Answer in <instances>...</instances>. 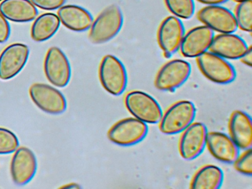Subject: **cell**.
I'll return each mask as SVG.
<instances>
[{"label":"cell","mask_w":252,"mask_h":189,"mask_svg":"<svg viewBox=\"0 0 252 189\" xmlns=\"http://www.w3.org/2000/svg\"><path fill=\"white\" fill-rule=\"evenodd\" d=\"M123 24L120 7L116 4L108 6L93 22L90 28V41L96 44L108 42L119 33Z\"/></svg>","instance_id":"1"},{"label":"cell","mask_w":252,"mask_h":189,"mask_svg":"<svg viewBox=\"0 0 252 189\" xmlns=\"http://www.w3.org/2000/svg\"><path fill=\"white\" fill-rule=\"evenodd\" d=\"M197 109L190 100H182L173 103L162 115L159 128L163 134L172 135L183 132L195 118Z\"/></svg>","instance_id":"2"},{"label":"cell","mask_w":252,"mask_h":189,"mask_svg":"<svg viewBox=\"0 0 252 189\" xmlns=\"http://www.w3.org/2000/svg\"><path fill=\"white\" fill-rule=\"evenodd\" d=\"M98 75L103 88L112 95H121L126 90L127 72L124 63L116 56L107 55L103 58Z\"/></svg>","instance_id":"3"},{"label":"cell","mask_w":252,"mask_h":189,"mask_svg":"<svg viewBox=\"0 0 252 189\" xmlns=\"http://www.w3.org/2000/svg\"><path fill=\"white\" fill-rule=\"evenodd\" d=\"M125 104L134 118L147 124H158L163 115L158 102L144 92H129L125 96Z\"/></svg>","instance_id":"4"},{"label":"cell","mask_w":252,"mask_h":189,"mask_svg":"<svg viewBox=\"0 0 252 189\" xmlns=\"http://www.w3.org/2000/svg\"><path fill=\"white\" fill-rule=\"evenodd\" d=\"M197 63L202 74L215 84H228L235 80L237 74L231 63L212 52L197 56Z\"/></svg>","instance_id":"5"},{"label":"cell","mask_w":252,"mask_h":189,"mask_svg":"<svg viewBox=\"0 0 252 189\" xmlns=\"http://www.w3.org/2000/svg\"><path fill=\"white\" fill-rule=\"evenodd\" d=\"M148 126L135 118H126L114 124L107 132L109 140L121 146H131L144 140L148 134Z\"/></svg>","instance_id":"6"},{"label":"cell","mask_w":252,"mask_h":189,"mask_svg":"<svg viewBox=\"0 0 252 189\" xmlns=\"http://www.w3.org/2000/svg\"><path fill=\"white\" fill-rule=\"evenodd\" d=\"M191 64L182 59H173L159 69L155 79V87L160 91L173 92L188 80Z\"/></svg>","instance_id":"7"},{"label":"cell","mask_w":252,"mask_h":189,"mask_svg":"<svg viewBox=\"0 0 252 189\" xmlns=\"http://www.w3.org/2000/svg\"><path fill=\"white\" fill-rule=\"evenodd\" d=\"M31 98L39 109L51 115H60L67 109L64 94L52 86L35 83L29 89Z\"/></svg>","instance_id":"8"},{"label":"cell","mask_w":252,"mask_h":189,"mask_svg":"<svg viewBox=\"0 0 252 189\" xmlns=\"http://www.w3.org/2000/svg\"><path fill=\"white\" fill-rule=\"evenodd\" d=\"M44 70L47 79L55 87L63 88L70 82L71 78L70 62L59 47H51L47 52Z\"/></svg>","instance_id":"9"},{"label":"cell","mask_w":252,"mask_h":189,"mask_svg":"<svg viewBox=\"0 0 252 189\" xmlns=\"http://www.w3.org/2000/svg\"><path fill=\"white\" fill-rule=\"evenodd\" d=\"M29 47L22 43H14L5 47L0 54V79H11L25 67L29 57Z\"/></svg>","instance_id":"10"},{"label":"cell","mask_w":252,"mask_h":189,"mask_svg":"<svg viewBox=\"0 0 252 189\" xmlns=\"http://www.w3.org/2000/svg\"><path fill=\"white\" fill-rule=\"evenodd\" d=\"M208 129L203 123H192L184 131L179 142V152L186 160H192L201 155L206 145Z\"/></svg>","instance_id":"11"},{"label":"cell","mask_w":252,"mask_h":189,"mask_svg":"<svg viewBox=\"0 0 252 189\" xmlns=\"http://www.w3.org/2000/svg\"><path fill=\"white\" fill-rule=\"evenodd\" d=\"M185 34L184 24L175 16L166 17L158 31V42L163 54L170 58L181 47Z\"/></svg>","instance_id":"12"},{"label":"cell","mask_w":252,"mask_h":189,"mask_svg":"<svg viewBox=\"0 0 252 189\" xmlns=\"http://www.w3.org/2000/svg\"><path fill=\"white\" fill-rule=\"evenodd\" d=\"M197 18L208 28L220 33H234L238 28L232 12L222 6L203 7L199 11Z\"/></svg>","instance_id":"13"},{"label":"cell","mask_w":252,"mask_h":189,"mask_svg":"<svg viewBox=\"0 0 252 189\" xmlns=\"http://www.w3.org/2000/svg\"><path fill=\"white\" fill-rule=\"evenodd\" d=\"M37 161L34 153L25 146L18 147L14 152L11 162L13 181L18 186L29 183L36 174Z\"/></svg>","instance_id":"14"},{"label":"cell","mask_w":252,"mask_h":189,"mask_svg":"<svg viewBox=\"0 0 252 189\" xmlns=\"http://www.w3.org/2000/svg\"><path fill=\"white\" fill-rule=\"evenodd\" d=\"M215 36L214 31L206 25L191 28L184 34L180 50L186 58H197L208 51Z\"/></svg>","instance_id":"15"},{"label":"cell","mask_w":252,"mask_h":189,"mask_svg":"<svg viewBox=\"0 0 252 189\" xmlns=\"http://www.w3.org/2000/svg\"><path fill=\"white\" fill-rule=\"evenodd\" d=\"M206 146L215 159L224 163H234L240 155V149L231 137L220 131H208Z\"/></svg>","instance_id":"16"},{"label":"cell","mask_w":252,"mask_h":189,"mask_svg":"<svg viewBox=\"0 0 252 189\" xmlns=\"http://www.w3.org/2000/svg\"><path fill=\"white\" fill-rule=\"evenodd\" d=\"M248 47L246 41L238 35L220 33L214 36L209 50L224 59L237 60L246 53Z\"/></svg>","instance_id":"17"},{"label":"cell","mask_w":252,"mask_h":189,"mask_svg":"<svg viewBox=\"0 0 252 189\" xmlns=\"http://www.w3.org/2000/svg\"><path fill=\"white\" fill-rule=\"evenodd\" d=\"M230 137L242 150L252 146V122L250 115L241 110L233 112L228 123Z\"/></svg>","instance_id":"18"},{"label":"cell","mask_w":252,"mask_h":189,"mask_svg":"<svg viewBox=\"0 0 252 189\" xmlns=\"http://www.w3.org/2000/svg\"><path fill=\"white\" fill-rule=\"evenodd\" d=\"M57 14L60 22L65 28L76 32L88 31L94 22V18L88 10L75 4L62 6Z\"/></svg>","instance_id":"19"},{"label":"cell","mask_w":252,"mask_h":189,"mask_svg":"<svg viewBox=\"0 0 252 189\" xmlns=\"http://www.w3.org/2000/svg\"><path fill=\"white\" fill-rule=\"evenodd\" d=\"M0 13L7 20L25 23L34 20L38 10L31 0H2L0 4Z\"/></svg>","instance_id":"20"},{"label":"cell","mask_w":252,"mask_h":189,"mask_svg":"<svg viewBox=\"0 0 252 189\" xmlns=\"http://www.w3.org/2000/svg\"><path fill=\"white\" fill-rule=\"evenodd\" d=\"M60 26L57 15L45 13L35 19L31 29V36L36 42H42L55 35Z\"/></svg>","instance_id":"21"},{"label":"cell","mask_w":252,"mask_h":189,"mask_svg":"<svg viewBox=\"0 0 252 189\" xmlns=\"http://www.w3.org/2000/svg\"><path fill=\"white\" fill-rule=\"evenodd\" d=\"M223 172L215 165L201 167L192 177L190 188L194 189H218L223 182Z\"/></svg>","instance_id":"22"},{"label":"cell","mask_w":252,"mask_h":189,"mask_svg":"<svg viewBox=\"0 0 252 189\" xmlns=\"http://www.w3.org/2000/svg\"><path fill=\"white\" fill-rule=\"evenodd\" d=\"M235 19L237 28L245 32L252 31V0L239 2L236 7Z\"/></svg>","instance_id":"23"},{"label":"cell","mask_w":252,"mask_h":189,"mask_svg":"<svg viewBox=\"0 0 252 189\" xmlns=\"http://www.w3.org/2000/svg\"><path fill=\"white\" fill-rule=\"evenodd\" d=\"M169 11L179 19H189L195 10L194 0H165Z\"/></svg>","instance_id":"24"},{"label":"cell","mask_w":252,"mask_h":189,"mask_svg":"<svg viewBox=\"0 0 252 189\" xmlns=\"http://www.w3.org/2000/svg\"><path fill=\"white\" fill-rule=\"evenodd\" d=\"M19 147V140L16 134L8 128L0 127V155H8Z\"/></svg>","instance_id":"25"},{"label":"cell","mask_w":252,"mask_h":189,"mask_svg":"<svg viewBox=\"0 0 252 189\" xmlns=\"http://www.w3.org/2000/svg\"><path fill=\"white\" fill-rule=\"evenodd\" d=\"M234 167L236 171L240 174L251 177L252 175V150L246 149L241 155L234 162Z\"/></svg>","instance_id":"26"},{"label":"cell","mask_w":252,"mask_h":189,"mask_svg":"<svg viewBox=\"0 0 252 189\" xmlns=\"http://www.w3.org/2000/svg\"><path fill=\"white\" fill-rule=\"evenodd\" d=\"M36 7L45 10H54L64 5L66 0H31Z\"/></svg>","instance_id":"27"},{"label":"cell","mask_w":252,"mask_h":189,"mask_svg":"<svg viewBox=\"0 0 252 189\" xmlns=\"http://www.w3.org/2000/svg\"><path fill=\"white\" fill-rule=\"evenodd\" d=\"M11 27L3 15L0 13V43H4L9 38Z\"/></svg>","instance_id":"28"},{"label":"cell","mask_w":252,"mask_h":189,"mask_svg":"<svg viewBox=\"0 0 252 189\" xmlns=\"http://www.w3.org/2000/svg\"><path fill=\"white\" fill-rule=\"evenodd\" d=\"M240 60L241 61L242 63L246 66L252 67V46H249L248 47L246 53L240 57Z\"/></svg>","instance_id":"29"},{"label":"cell","mask_w":252,"mask_h":189,"mask_svg":"<svg viewBox=\"0 0 252 189\" xmlns=\"http://www.w3.org/2000/svg\"><path fill=\"white\" fill-rule=\"evenodd\" d=\"M203 4H209V5H219L226 2L228 0H197Z\"/></svg>","instance_id":"30"},{"label":"cell","mask_w":252,"mask_h":189,"mask_svg":"<svg viewBox=\"0 0 252 189\" xmlns=\"http://www.w3.org/2000/svg\"><path fill=\"white\" fill-rule=\"evenodd\" d=\"M61 189H80L81 186L78 183H71L68 184L61 186Z\"/></svg>","instance_id":"31"},{"label":"cell","mask_w":252,"mask_h":189,"mask_svg":"<svg viewBox=\"0 0 252 189\" xmlns=\"http://www.w3.org/2000/svg\"><path fill=\"white\" fill-rule=\"evenodd\" d=\"M236 2H241V1H246V0H234Z\"/></svg>","instance_id":"32"},{"label":"cell","mask_w":252,"mask_h":189,"mask_svg":"<svg viewBox=\"0 0 252 189\" xmlns=\"http://www.w3.org/2000/svg\"><path fill=\"white\" fill-rule=\"evenodd\" d=\"M2 1V0H0V1Z\"/></svg>","instance_id":"33"}]
</instances>
